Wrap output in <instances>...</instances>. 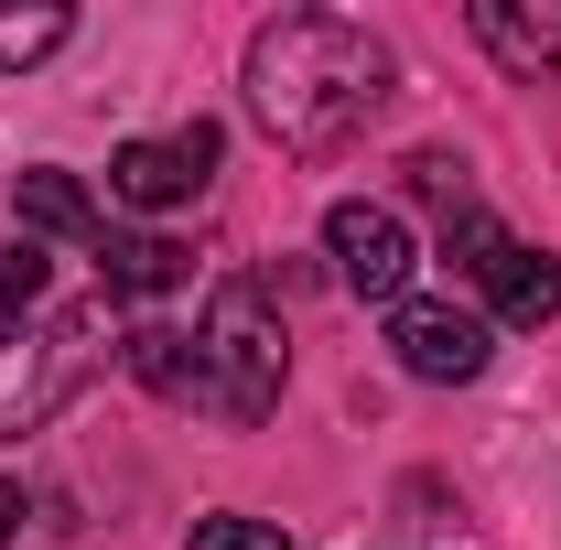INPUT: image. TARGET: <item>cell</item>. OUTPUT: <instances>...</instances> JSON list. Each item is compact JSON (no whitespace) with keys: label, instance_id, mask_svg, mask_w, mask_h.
<instances>
[{"label":"cell","instance_id":"9a60e30c","mask_svg":"<svg viewBox=\"0 0 561 550\" xmlns=\"http://www.w3.org/2000/svg\"><path fill=\"white\" fill-rule=\"evenodd\" d=\"M184 550H291V540H280V518H238V507H216V518L184 529Z\"/></svg>","mask_w":561,"mask_h":550},{"label":"cell","instance_id":"8992f818","mask_svg":"<svg viewBox=\"0 0 561 550\" xmlns=\"http://www.w3.org/2000/svg\"><path fill=\"white\" fill-rule=\"evenodd\" d=\"M216 119H195V130H173V140H119L108 151V195L140 216H162V206H195L206 195V173H216Z\"/></svg>","mask_w":561,"mask_h":550},{"label":"cell","instance_id":"3957f363","mask_svg":"<svg viewBox=\"0 0 561 550\" xmlns=\"http://www.w3.org/2000/svg\"><path fill=\"white\" fill-rule=\"evenodd\" d=\"M195 345H206V389H216V421H271L280 411V378H291V356H280V313L260 280H227L206 302V324H195Z\"/></svg>","mask_w":561,"mask_h":550},{"label":"cell","instance_id":"4fadbf2b","mask_svg":"<svg viewBox=\"0 0 561 550\" xmlns=\"http://www.w3.org/2000/svg\"><path fill=\"white\" fill-rule=\"evenodd\" d=\"M44 280H55V260H44L33 238H0V335L44 313Z\"/></svg>","mask_w":561,"mask_h":550},{"label":"cell","instance_id":"8fae6325","mask_svg":"<svg viewBox=\"0 0 561 550\" xmlns=\"http://www.w3.org/2000/svg\"><path fill=\"white\" fill-rule=\"evenodd\" d=\"M119 356H130V378L151 389V400H173V411H216V389H206V345H195V335H173V324H140Z\"/></svg>","mask_w":561,"mask_h":550},{"label":"cell","instance_id":"5bb4252c","mask_svg":"<svg viewBox=\"0 0 561 550\" xmlns=\"http://www.w3.org/2000/svg\"><path fill=\"white\" fill-rule=\"evenodd\" d=\"M66 33H76V11H55V0H44V11H0V76L44 66V55H55Z\"/></svg>","mask_w":561,"mask_h":550},{"label":"cell","instance_id":"7c38bea8","mask_svg":"<svg viewBox=\"0 0 561 550\" xmlns=\"http://www.w3.org/2000/svg\"><path fill=\"white\" fill-rule=\"evenodd\" d=\"M400 173H411V195L432 216H443V238H454V227H465V216H486L476 206V173H465V162H454V151H411V162H400Z\"/></svg>","mask_w":561,"mask_h":550},{"label":"cell","instance_id":"52a82bcc","mask_svg":"<svg viewBox=\"0 0 561 550\" xmlns=\"http://www.w3.org/2000/svg\"><path fill=\"white\" fill-rule=\"evenodd\" d=\"M389 356L411 367L421 389H465V378H486V313H465V302H389Z\"/></svg>","mask_w":561,"mask_h":550},{"label":"cell","instance_id":"30bf717a","mask_svg":"<svg viewBox=\"0 0 561 550\" xmlns=\"http://www.w3.org/2000/svg\"><path fill=\"white\" fill-rule=\"evenodd\" d=\"M98 280H108V302H140V291H184L195 280V249L184 238H162V227H108L98 238Z\"/></svg>","mask_w":561,"mask_h":550},{"label":"cell","instance_id":"5b68a950","mask_svg":"<svg viewBox=\"0 0 561 550\" xmlns=\"http://www.w3.org/2000/svg\"><path fill=\"white\" fill-rule=\"evenodd\" d=\"M324 260H335V280H346L356 302H411V227H400V206H367V195H346V206L324 216Z\"/></svg>","mask_w":561,"mask_h":550},{"label":"cell","instance_id":"6da1fadb","mask_svg":"<svg viewBox=\"0 0 561 550\" xmlns=\"http://www.w3.org/2000/svg\"><path fill=\"white\" fill-rule=\"evenodd\" d=\"M389 44L346 22V11H280L249 33V108H260V130L280 151H335L378 119V98H389Z\"/></svg>","mask_w":561,"mask_h":550},{"label":"cell","instance_id":"277c9868","mask_svg":"<svg viewBox=\"0 0 561 550\" xmlns=\"http://www.w3.org/2000/svg\"><path fill=\"white\" fill-rule=\"evenodd\" d=\"M443 249L465 260V280L486 291V313H496V324H529V335H540V324L561 313V260H551V249H529V238H507L496 216H465Z\"/></svg>","mask_w":561,"mask_h":550},{"label":"cell","instance_id":"7a4b0ae2","mask_svg":"<svg viewBox=\"0 0 561 550\" xmlns=\"http://www.w3.org/2000/svg\"><path fill=\"white\" fill-rule=\"evenodd\" d=\"M119 345L130 335H119V302H108V291L11 324V335H0V443H22V432H44V421L66 411V400H87Z\"/></svg>","mask_w":561,"mask_h":550},{"label":"cell","instance_id":"9c48e42d","mask_svg":"<svg viewBox=\"0 0 561 550\" xmlns=\"http://www.w3.org/2000/svg\"><path fill=\"white\" fill-rule=\"evenodd\" d=\"M11 216H22V238L44 249V238H108V216H98V195L76 184V173H55V162H33V173H11Z\"/></svg>","mask_w":561,"mask_h":550},{"label":"cell","instance_id":"2e32d148","mask_svg":"<svg viewBox=\"0 0 561 550\" xmlns=\"http://www.w3.org/2000/svg\"><path fill=\"white\" fill-rule=\"evenodd\" d=\"M11 540H22V485L0 475V550H11Z\"/></svg>","mask_w":561,"mask_h":550},{"label":"cell","instance_id":"ba28073f","mask_svg":"<svg viewBox=\"0 0 561 550\" xmlns=\"http://www.w3.org/2000/svg\"><path fill=\"white\" fill-rule=\"evenodd\" d=\"M465 22H476V44L507 76H551L561 66V0H476Z\"/></svg>","mask_w":561,"mask_h":550}]
</instances>
